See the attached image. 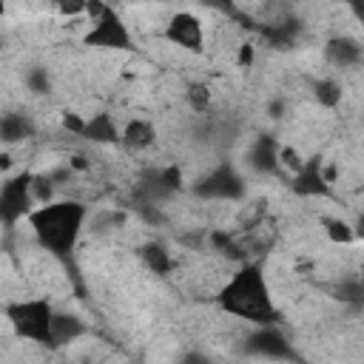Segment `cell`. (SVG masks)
Wrapping results in <instances>:
<instances>
[{"instance_id": "obj_7", "label": "cell", "mask_w": 364, "mask_h": 364, "mask_svg": "<svg viewBox=\"0 0 364 364\" xmlns=\"http://www.w3.org/2000/svg\"><path fill=\"white\" fill-rule=\"evenodd\" d=\"M196 193L216 196V199H236L242 193V179L230 168H216L213 173H208L202 179V185H196Z\"/></svg>"}, {"instance_id": "obj_1", "label": "cell", "mask_w": 364, "mask_h": 364, "mask_svg": "<svg viewBox=\"0 0 364 364\" xmlns=\"http://www.w3.org/2000/svg\"><path fill=\"white\" fill-rule=\"evenodd\" d=\"M216 304L222 307V313L250 321L253 327L270 324L276 316L270 284L259 262H242L236 273H230L225 284L216 290Z\"/></svg>"}, {"instance_id": "obj_8", "label": "cell", "mask_w": 364, "mask_h": 364, "mask_svg": "<svg viewBox=\"0 0 364 364\" xmlns=\"http://www.w3.org/2000/svg\"><path fill=\"white\" fill-rule=\"evenodd\" d=\"M82 139H88V142H94V145H122V128L117 125L114 114L97 111V114L88 117Z\"/></svg>"}, {"instance_id": "obj_4", "label": "cell", "mask_w": 364, "mask_h": 364, "mask_svg": "<svg viewBox=\"0 0 364 364\" xmlns=\"http://www.w3.org/2000/svg\"><path fill=\"white\" fill-rule=\"evenodd\" d=\"M31 171H20L14 176L6 173V182L0 185V219L9 230L17 228V222H26V216L37 208L31 196Z\"/></svg>"}, {"instance_id": "obj_26", "label": "cell", "mask_w": 364, "mask_h": 364, "mask_svg": "<svg viewBox=\"0 0 364 364\" xmlns=\"http://www.w3.org/2000/svg\"><path fill=\"white\" fill-rule=\"evenodd\" d=\"M253 63H256V46L250 40H242L236 46V65L239 68H253Z\"/></svg>"}, {"instance_id": "obj_14", "label": "cell", "mask_w": 364, "mask_h": 364, "mask_svg": "<svg viewBox=\"0 0 364 364\" xmlns=\"http://www.w3.org/2000/svg\"><path fill=\"white\" fill-rule=\"evenodd\" d=\"M156 142V128L145 117H134L122 125V148L128 151H148Z\"/></svg>"}, {"instance_id": "obj_18", "label": "cell", "mask_w": 364, "mask_h": 364, "mask_svg": "<svg viewBox=\"0 0 364 364\" xmlns=\"http://www.w3.org/2000/svg\"><path fill=\"white\" fill-rule=\"evenodd\" d=\"M330 293H333V299H338V301H344V304H364V282H361L358 273L338 279V282L330 287Z\"/></svg>"}, {"instance_id": "obj_27", "label": "cell", "mask_w": 364, "mask_h": 364, "mask_svg": "<svg viewBox=\"0 0 364 364\" xmlns=\"http://www.w3.org/2000/svg\"><path fill=\"white\" fill-rule=\"evenodd\" d=\"M108 9H111V6H108L105 0H88V6H85V20L94 23V20H100Z\"/></svg>"}, {"instance_id": "obj_15", "label": "cell", "mask_w": 364, "mask_h": 364, "mask_svg": "<svg viewBox=\"0 0 364 364\" xmlns=\"http://www.w3.org/2000/svg\"><path fill=\"white\" fill-rule=\"evenodd\" d=\"M247 341L256 353H264V355H284L287 353V338L273 327V321L270 324H256V330Z\"/></svg>"}, {"instance_id": "obj_20", "label": "cell", "mask_w": 364, "mask_h": 364, "mask_svg": "<svg viewBox=\"0 0 364 364\" xmlns=\"http://www.w3.org/2000/svg\"><path fill=\"white\" fill-rule=\"evenodd\" d=\"M185 102H188V108H191L193 114H205V111L210 108V102H213L210 85H208V82H191V85L185 88Z\"/></svg>"}, {"instance_id": "obj_29", "label": "cell", "mask_w": 364, "mask_h": 364, "mask_svg": "<svg viewBox=\"0 0 364 364\" xmlns=\"http://www.w3.org/2000/svg\"><path fill=\"white\" fill-rule=\"evenodd\" d=\"M321 176H324V182L333 188L336 179H338V165H333V162H321Z\"/></svg>"}, {"instance_id": "obj_30", "label": "cell", "mask_w": 364, "mask_h": 364, "mask_svg": "<svg viewBox=\"0 0 364 364\" xmlns=\"http://www.w3.org/2000/svg\"><path fill=\"white\" fill-rule=\"evenodd\" d=\"M353 225H355V236H358V242H364V210L358 213V219H355Z\"/></svg>"}, {"instance_id": "obj_23", "label": "cell", "mask_w": 364, "mask_h": 364, "mask_svg": "<svg viewBox=\"0 0 364 364\" xmlns=\"http://www.w3.org/2000/svg\"><path fill=\"white\" fill-rule=\"evenodd\" d=\"M304 162H307V159H304V154H301L299 148H293V145H279V165H282L284 171L299 173Z\"/></svg>"}, {"instance_id": "obj_9", "label": "cell", "mask_w": 364, "mask_h": 364, "mask_svg": "<svg viewBox=\"0 0 364 364\" xmlns=\"http://www.w3.org/2000/svg\"><path fill=\"white\" fill-rule=\"evenodd\" d=\"M293 191L299 196H327L330 185L321 176V156H307L299 173H293Z\"/></svg>"}, {"instance_id": "obj_2", "label": "cell", "mask_w": 364, "mask_h": 364, "mask_svg": "<svg viewBox=\"0 0 364 364\" xmlns=\"http://www.w3.org/2000/svg\"><path fill=\"white\" fill-rule=\"evenodd\" d=\"M85 219H88V208L82 202L54 199L48 205H37L26 216V225L43 250L65 259L74 253V247L85 230Z\"/></svg>"}, {"instance_id": "obj_21", "label": "cell", "mask_w": 364, "mask_h": 364, "mask_svg": "<svg viewBox=\"0 0 364 364\" xmlns=\"http://www.w3.org/2000/svg\"><path fill=\"white\" fill-rule=\"evenodd\" d=\"M31 196H34V205H48L57 199V182L51 179V173L31 176Z\"/></svg>"}, {"instance_id": "obj_6", "label": "cell", "mask_w": 364, "mask_h": 364, "mask_svg": "<svg viewBox=\"0 0 364 364\" xmlns=\"http://www.w3.org/2000/svg\"><path fill=\"white\" fill-rule=\"evenodd\" d=\"M162 37L171 46L188 51V54H202V48H205V26H202L199 14H193L188 9L173 11L168 17V23L162 28Z\"/></svg>"}, {"instance_id": "obj_13", "label": "cell", "mask_w": 364, "mask_h": 364, "mask_svg": "<svg viewBox=\"0 0 364 364\" xmlns=\"http://www.w3.org/2000/svg\"><path fill=\"white\" fill-rule=\"evenodd\" d=\"M31 134H34V122H31L28 114H23V111H6L0 117V139L6 142V148L26 142Z\"/></svg>"}, {"instance_id": "obj_25", "label": "cell", "mask_w": 364, "mask_h": 364, "mask_svg": "<svg viewBox=\"0 0 364 364\" xmlns=\"http://www.w3.org/2000/svg\"><path fill=\"white\" fill-rule=\"evenodd\" d=\"M85 122H88V117H82V114H77V111H65V114L60 117V125H63L71 136H82V134H85Z\"/></svg>"}, {"instance_id": "obj_16", "label": "cell", "mask_w": 364, "mask_h": 364, "mask_svg": "<svg viewBox=\"0 0 364 364\" xmlns=\"http://www.w3.org/2000/svg\"><path fill=\"white\" fill-rule=\"evenodd\" d=\"M139 259H142V264H145L151 273L165 276V273L173 270V256H171V250H168L162 242H148V245H142V247H139Z\"/></svg>"}, {"instance_id": "obj_22", "label": "cell", "mask_w": 364, "mask_h": 364, "mask_svg": "<svg viewBox=\"0 0 364 364\" xmlns=\"http://www.w3.org/2000/svg\"><path fill=\"white\" fill-rule=\"evenodd\" d=\"M23 82H26V88H28L31 94H48V91H51V74H48V68H43V65L26 68Z\"/></svg>"}, {"instance_id": "obj_24", "label": "cell", "mask_w": 364, "mask_h": 364, "mask_svg": "<svg viewBox=\"0 0 364 364\" xmlns=\"http://www.w3.org/2000/svg\"><path fill=\"white\" fill-rule=\"evenodd\" d=\"M51 3H54V11L68 20L85 17V6H88V0H51Z\"/></svg>"}, {"instance_id": "obj_10", "label": "cell", "mask_w": 364, "mask_h": 364, "mask_svg": "<svg viewBox=\"0 0 364 364\" xmlns=\"http://www.w3.org/2000/svg\"><path fill=\"white\" fill-rule=\"evenodd\" d=\"M361 46L350 37H330L324 43V60L336 68H353L361 63Z\"/></svg>"}, {"instance_id": "obj_12", "label": "cell", "mask_w": 364, "mask_h": 364, "mask_svg": "<svg viewBox=\"0 0 364 364\" xmlns=\"http://www.w3.org/2000/svg\"><path fill=\"white\" fill-rule=\"evenodd\" d=\"M85 333H88V324L77 313L54 310V318H51V344H68V341L82 338Z\"/></svg>"}, {"instance_id": "obj_5", "label": "cell", "mask_w": 364, "mask_h": 364, "mask_svg": "<svg viewBox=\"0 0 364 364\" xmlns=\"http://www.w3.org/2000/svg\"><path fill=\"white\" fill-rule=\"evenodd\" d=\"M82 43L91 46V48H102V51H131L134 48L131 28L114 6L100 20L88 23V31L82 34Z\"/></svg>"}, {"instance_id": "obj_3", "label": "cell", "mask_w": 364, "mask_h": 364, "mask_svg": "<svg viewBox=\"0 0 364 364\" xmlns=\"http://www.w3.org/2000/svg\"><path fill=\"white\" fill-rule=\"evenodd\" d=\"M3 316L9 321V327L34 344H51V318H54V307L48 299L37 296V299H20V301H9L3 307Z\"/></svg>"}, {"instance_id": "obj_17", "label": "cell", "mask_w": 364, "mask_h": 364, "mask_svg": "<svg viewBox=\"0 0 364 364\" xmlns=\"http://www.w3.org/2000/svg\"><path fill=\"white\" fill-rule=\"evenodd\" d=\"M341 97H344V88L336 77H321L313 82V100L321 105V108H338L341 105Z\"/></svg>"}, {"instance_id": "obj_11", "label": "cell", "mask_w": 364, "mask_h": 364, "mask_svg": "<svg viewBox=\"0 0 364 364\" xmlns=\"http://www.w3.org/2000/svg\"><path fill=\"white\" fill-rule=\"evenodd\" d=\"M247 162L256 173H273L279 168V142L273 136H256L250 151H247Z\"/></svg>"}, {"instance_id": "obj_28", "label": "cell", "mask_w": 364, "mask_h": 364, "mask_svg": "<svg viewBox=\"0 0 364 364\" xmlns=\"http://www.w3.org/2000/svg\"><path fill=\"white\" fill-rule=\"evenodd\" d=\"M65 165H68L74 173H82V171H88V168H91V159H88L85 154H71Z\"/></svg>"}, {"instance_id": "obj_31", "label": "cell", "mask_w": 364, "mask_h": 364, "mask_svg": "<svg viewBox=\"0 0 364 364\" xmlns=\"http://www.w3.org/2000/svg\"><path fill=\"white\" fill-rule=\"evenodd\" d=\"M358 276H361V282H364V264H361V267H358Z\"/></svg>"}, {"instance_id": "obj_19", "label": "cell", "mask_w": 364, "mask_h": 364, "mask_svg": "<svg viewBox=\"0 0 364 364\" xmlns=\"http://www.w3.org/2000/svg\"><path fill=\"white\" fill-rule=\"evenodd\" d=\"M324 236H327V242H333V245H353V242H358L355 225L347 222V219H341V216L324 219Z\"/></svg>"}]
</instances>
